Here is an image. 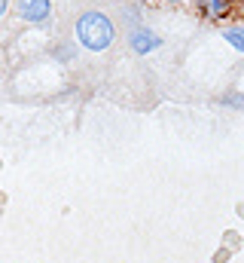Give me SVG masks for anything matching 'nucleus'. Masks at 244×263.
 Masks as SVG:
<instances>
[{"instance_id": "3", "label": "nucleus", "mask_w": 244, "mask_h": 263, "mask_svg": "<svg viewBox=\"0 0 244 263\" xmlns=\"http://www.w3.org/2000/svg\"><path fill=\"white\" fill-rule=\"evenodd\" d=\"M15 12H18L22 22L43 25V22L52 15V0H18V3H15Z\"/></svg>"}, {"instance_id": "8", "label": "nucleus", "mask_w": 244, "mask_h": 263, "mask_svg": "<svg viewBox=\"0 0 244 263\" xmlns=\"http://www.w3.org/2000/svg\"><path fill=\"white\" fill-rule=\"evenodd\" d=\"M3 211H6V196L0 193V214H3Z\"/></svg>"}, {"instance_id": "2", "label": "nucleus", "mask_w": 244, "mask_h": 263, "mask_svg": "<svg viewBox=\"0 0 244 263\" xmlns=\"http://www.w3.org/2000/svg\"><path fill=\"white\" fill-rule=\"evenodd\" d=\"M238 3L241 0H195V12L208 22H226L238 12Z\"/></svg>"}, {"instance_id": "6", "label": "nucleus", "mask_w": 244, "mask_h": 263, "mask_svg": "<svg viewBox=\"0 0 244 263\" xmlns=\"http://www.w3.org/2000/svg\"><path fill=\"white\" fill-rule=\"evenodd\" d=\"M229 260V251H217V254H214V263H226Z\"/></svg>"}, {"instance_id": "1", "label": "nucleus", "mask_w": 244, "mask_h": 263, "mask_svg": "<svg viewBox=\"0 0 244 263\" xmlns=\"http://www.w3.org/2000/svg\"><path fill=\"white\" fill-rule=\"evenodd\" d=\"M73 34H76V40H79L89 52H104V49H110L113 40H116V25H113L110 15L92 9V12H83V15L76 18Z\"/></svg>"}, {"instance_id": "4", "label": "nucleus", "mask_w": 244, "mask_h": 263, "mask_svg": "<svg viewBox=\"0 0 244 263\" xmlns=\"http://www.w3.org/2000/svg\"><path fill=\"white\" fill-rule=\"evenodd\" d=\"M128 46H131L137 55H147V52H153L156 46H162V40H159L150 28H134V31L128 34Z\"/></svg>"}, {"instance_id": "7", "label": "nucleus", "mask_w": 244, "mask_h": 263, "mask_svg": "<svg viewBox=\"0 0 244 263\" xmlns=\"http://www.w3.org/2000/svg\"><path fill=\"white\" fill-rule=\"evenodd\" d=\"M6 9H9V0H0V15H6Z\"/></svg>"}, {"instance_id": "9", "label": "nucleus", "mask_w": 244, "mask_h": 263, "mask_svg": "<svg viewBox=\"0 0 244 263\" xmlns=\"http://www.w3.org/2000/svg\"><path fill=\"white\" fill-rule=\"evenodd\" d=\"M165 3H183V0H165Z\"/></svg>"}, {"instance_id": "5", "label": "nucleus", "mask_w": 244, "mask_h": 263, "mask_svg": "<svg viewBox=\"0 0 244 263\" xmlns=\"http://www.w3.org/2000/svg\"><path fill=\"white\" fill-rule=\"evenodd\" d=\"M223 37H226L229 46H235L238 52H244V25H232V28H226Z\"/></svg>"}]
</instances>
